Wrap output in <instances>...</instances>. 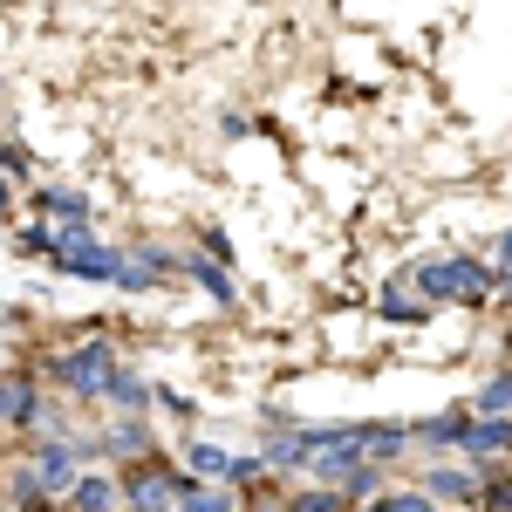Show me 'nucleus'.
Segmentation results:
<instances>
[{
  "instance_id": "11",
  "label": "nucleus",
  "mask_w": 512,
  "mask_h": 512,
  "mask_svg": "<svg viewBox=\"0 0 512 512\" xmlns=\"http://www.w3.org/2000/svg\"><path fill=\"white\" fill-rule=\"evenodd\" d=\"M451 274H458V301H485L492 294V274L478 260H451Z\"/></svg>"
},
{
  "instance_id": "10",
  "label": "nucleus",
  "mask_w": 512,
  "mask_h": 512,
  "mask_svg": "<svg viewBox=\"0 0 512 512\" xmlns=\"http://www.w3.org/2000/svg\"><path fill=\"white\" fill-rule=\"evenodd\" d=\"M417 294H431V301H458V274H451V260L417 267Z\"/></svg>"
},
{
  "instance_id": "8",
  "label": "nucleus",
  "mask_w": 512,
  "mask_h": 512,
  "mask_svg": "<svg viewBox=\"0 0 512 512\" xmlns=\"http://www.w3.org/2000/svg\"><path fill=\"white\" fill-rule=\"evenodd\" d=\"M472 492H478V478L465 465H437L431 485H424V499H472Z\"/></svg>"
},
{
  "instance_id": "15",
  "label": "nucleus",
  "mask_w": 512,
  "mask_h": 512,
  "mask_svg": "<svg viewBox=\"0 0 512 512\" xmlns=\"http://www.w3.org/2000/svg\"><path fill=\"white\" fill-rule=\"evenodd\" d=\"M465 424H472V417H437V424H424V444H465Z\"/></svg>"
},
{
  "instance_id": "6",
  "label": "nucleus",
  "mask_w": 512,
  "mask_h": 512,
  "mask_svg": "<svg viewBox=\"0 0 512 512\" xmlns=\"http://www.w3.org/2000/svg\"><path fill=\"white\" fill-rule=\"evenodd\" d=\"M14 424H35V390L0 376V431H14Z\"/></svg>"
},
{
  "instance_id": "12",
  "label": "nucleus",
  "mask_w": 512,
  "mask_h": 512,
  "mask_svg": "<svg viewBox=\"0 0 512 512\" xmlns=\"http://www.w3.org/2000/svg\"><path fill=\"white\" fill-rule=\"evenodd\" d=\"M185 465L205 472V478H233V458H226L219 444H192V451H185Z\"/></svg>"
},
{
  "instance_id": "18",
  "label": "nucleus",
  "mask_w": 512,
  "mask_h": 512,
  "mask_svg": "<svg viewBox=\"0 0 512 512\" xmlns=\"http://www.w3.org/2000/svg\"><path fill=\"white\" fill-rule=\"evenodd\" d=\"M103 396H117V403H137V410H144V396H151V390H144V383H137L130 369H117V376H110V390H103Z\"/></svg>"
},
{
  "instance_id": "16",
  "label": "nucleus",
  "mask_w": 512,
  "mask_h": 512,
  "mask_svg": "<svg viewBox=\"0 0 512 512\" xmlns=\"http://www.w3.org/2000/svg\"><path fill=\"white\" fill-rule=\"evenodd\" d=\"M362 512H431V499L424 492H390V499H369Z\"/></svg>"
},
{
  "instance_id": "14",
  "label": "nucleus",
  "mask_w": 512,
  "mask_h": 512,
  "mask_svg": "<svg viewBox=\"0 0 512 512\" xmlns=\"http://www.w3.org/2000/svg\"><path fill=\"white\" fill-rule=\"evenodd\" d=\"M178 512H233V492H198V485H185Z\"/></svg>"
},
{
  "instance_id": "3",
  "label": "nucleus",
  "mask_w": 512,
  "mask_h": 512,
  "mask_svg": "<svg viewBox=\"0 0 512 512\" xmlns=\"http://www.w3.org/2000/svg\"><path fill=\"white\" fill-rule=\"evenodd\" d=\"M185 485H192V478L164 472V465H137V472L123 478V499H130L137 512H178V499H185Z\"/></svg>"
},
{
  "instance_id": "21",
  "label": "nucleus",
  "mask_w": 512,
  "mask_h": 512,
  "mask_svg": "<svg viewBox=\"0 0 512 512\" xmlns=\"http://www.w3.org/2000/svg\"><path fill=\"white\" fill-rule=\"evenodd\" d=\"M7 205H14V178L0 171V212H7Z\"/></svg>"
},
{
  "instance_id": "9",
  "label": "nucleus",
  "mask_w": 512,
  "mask_h": 512,
  "mask_svg": "<svg viewBox=\"0 0 512 512\" xmlns=\"http://www.w3.org/2000/svg\"><path fill=\"white\" fill-rule=\"evenodd\" d=\"M35 212L62 219V226H82V219H89V198L82 192H35Z\"/></svg>"
},
{
  "instance_id": "1",
  "label": "nucleus",
  "mask_w": 512,
  "mask_h": 512,
  "mask_svg": "<svg viewBox=\"0 0 512 512\" xmlns=\"http://www.w3.org/2000/svg\"><path fill=\"white\" fill-rule=\"evenodd\" d=\"M55 369H62V383L76 396H103L110 376H117V355H110V342H82V349H69Z\"/></svg>"
},
{
  "instance_id": "13",
  "label": "nucleus",
  "mask_w": 512,
  "mask_h": 512,
  "mask_svg": "<svg viewBox=\"0 0 512 512\" xmlns=\"http://www.w3.org/2000/svg\"><path fill=\"white\" fill-rule=\"evenodd\" d=\"M478 410H485V417H512V369H506V376H492V383L478 390Z\"/></svg>"
},
{
  "instance_id": "2",
  "label": "nucleus",
  "mask_w": 512,
  "mask_h": 512,
  "mask_svg": "<svg viewBox=\"0 0 512 512\" xmlns=\"http://www.w3.org/2000/svg\"><path fill=\"white\" fill-rule=\"evenodd\" d=\"M48 253L62 260V274H82V280H117V267H123L110 246H96V239L76 233V226H69V233H55V246H48Z\"/></svg>"
},
{
  "instance_id": "17",
  "label": "nucleus",
  "mask_w": 512,
  "mask_h": 512,
  "mask_svg": "<svg viewBox=\"0 0 512 512\" xmlns=\"http://www.w3.org/2000/svg\"><path fill=\"white\" fill-rule=\"evenodd\" d=\"M294 512H342V492H328V485H308V492L294 499Z\"/></svg>"
},
{
  "instance_id": "7",
  "label": "nucleus",
  "mask_w": 512,
  "mask_h": 512,
  "mask_svg": "<svg viewBox=\"0 0 512 512\" xmlns=\"http://www.w3.org/2000/svg\"><path fill=\"white\" fill-rule=\"evenodd\" d=\"M69 499H76V512H110L123 492H117V485H110L103 472H82L76 485H69Z\"/></svg>"
},
{
  "instance_id": "19",
  "label": "nucleus",
  "mask_w": 512,
  "mask_h": 512,
  "mask_svg": "<svg viewBox=\"0 0 512 512\" xmlns=\"http://www.w3.org/2000/svg\"><path fill=\"white\" fill-rule=\"evenodd\" d=\"M383 315H390V321H417L424 308H410V301H403V287H390V294H383Z\"/></svg>"
},
{
  "instance_id": "22",
  "label": "nucleus",
  "mask_w": 512,
  "mask_h": 512,
  "mask_svg": "<svg viewBox=\"0 0 512 512\" xmlns=\"http://www.w3.org/2000/svg\"><path fill=\"white\" fill-rule=\"evenodd\" d=\"M0 355H7V335H0Z\"/></svg>"
},
{
  "instance_id": "4",
  "label": "nucleus",
  "mask_w": 512,
  "mask_h": 512,
  "mask_svg": "<svg viewBox=\"0 0 512 512\" xmlns=\"http://www.w3.org/2000/svg\"><path fill=\"white\" fill-rule=\"evenodd\" d=\"M28 472H35L41 499H48V492H69V485H76V451H69V444H41Z\"/></svg>"
},
{
  "instance_id": "20",
  "label": "nucleus",
  "mask_w": 512,
  "mask_h": 512,
  "mask_svg": "<svg viewBox=\"0 0 512 512\" xmlns=\"http://www.w3.org/2000/svg\"><path fill=\"white\" fill-rule=\"evenodd\" d=\"M192 280H198V287H205V294H219V301H226V294H233V287H226V280L212 274V267H198V260H192Z\"/></svg>"
},
{
  "instance_id": "23",
  "label": "nucleus",
  "mask_w": 512,
  "mask_h": 512,
  "mask_svg": "<svg viewBox=\"0 0 512 512\" xmlns=\"http://www.w3.org/2000/svg\"><path fill=\"white\" fill-rule=\"evenodd\" d=\"M28 512H48V506H28Z\"/></svg>"
},
{
  "instance_id": "5",
  "label": "nucleus",
  "mask_w": 512,
  "mask_h": 512,
  "mask_svg": "<svg viewBox=\"0 0 512 512\" xmlns=\"http://www.w3.org/2000/svg\"><path fill=\"white\" fill-rule=\"evenodd\" d=\"M465 451H472V458L512 451V417H478V424H465Z\"/></svg>"
}]
</instances>
